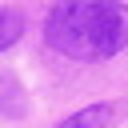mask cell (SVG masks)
Returning a JSON list of instances; mask_svg holds the SVG:
<instances>
[{
	"mask_svg": "<svg viewBox=\"0 0 128 128\" xmlns=\"http://www.w3.org/2000/svg\"><path fill=\"white\" fill-rule=\"evenodd\" d=\"M44 40L68 60H108L128 48V4L120 0H56Z\"/></svg>",
	"mask_w": 128,
	"mask_h": 128,
	"instance_id": "1",
	"label": "cell"
},
{
	"mask_svg": "<svg viewBox=\"0 0 128 128\" xmlns=\"http://www.w3.org/2000/svg\"><path fill=\"white\" fill-rule=\"evenodd\" d=\"M112 120H116V104H88V108L64 116L60 128H108Z\"/></svg>",
	"mask_w": 128,
	"mask_h": 128,
	"instance_id": "2",
	"label": "cell"
},
{
	"mask_svg": "<svg viewBox=\"0 0 128 128\" xmlns=\"http://www.w3.org/2000/svg\"><path fill=\"white\" fill-rule=\"evenodd\" d=\"M20 32H24V12H16V8H0V52L12 48V44L20 40Z\"/></svg>",
	"mask_w": 128,
	"mask_h": 128,
	"instance_id": "3",
	"label": "cell"
}]
</instances>
